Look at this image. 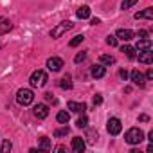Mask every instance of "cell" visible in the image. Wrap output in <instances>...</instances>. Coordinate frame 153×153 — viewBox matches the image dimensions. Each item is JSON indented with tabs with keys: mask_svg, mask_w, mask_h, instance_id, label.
<instances>
[{
	"mask_svg": "<svg viewBox=\"0 0 153 153\" xmlns=\"http://www.w3.org/2000/svg\"><path fill=\"white\" fill-rule=\"evenodd\" d=\"M87 139H88V142H96V140H97V131H96V130H88Z\"/></svg>",
	"mask_w": 153,
	"mask_h": 153,
	"instance_id": "cell-29",
	"label": "cell"
},
{
	"mask_svg": "<svg viewBox=\"0 0 153 153\" xmlns=\"http://www.w3.org/2000/svg\"><path fill=\"white\" fill-rule=\"evenodd\" d=\"M146 79H153V70H151V68L146 72Z\"/></svg>",
	"mask_w": 153,
	"mask_h": 153,
	"instance_id": "cell-35",
	"label": "cell"
},
{
	"mask_svg": "<svg viewBox=\"0 0 153 153\" xmlns=\"http://www.w3.org/2000/svg\"><path fill=\"white\" fill-rule=\"evenodd\" d=\"M33 114H34V117H38V119H45V117L49 115V106H47V105H36L34 110H33Z\"/></svg>",
	"mask_w": 153,
	"mask_h": 153,
	"instance_id": "cell-10",
	"label": "cell"
},
{
	"mask_svg": "<svg viewBox=\"0 0 153 153\" xmlns=\"http://www.w3.org/2000/svg\"><path fill=\"white\" fill-rule=\"evenodd\" d=\"M106 130H108L110 135H119L121 130H123V124H121V121L117 117H110L108 123H106Z\"/></svg>",
	"mask_w": 153,
	"mask_h": 153,
	"instance_id": "cell-5",
	"label": "cell"
},
{
	"mask_svg": "<svg viewBox=\"0 0 153 153\" xmlns=\"http://www.w3.org/2000/svg\"><path fill=\"white\" fill-rule=\"evenodd\" d=\"M45 99H47L49 103H56V99H54V96H52L51 92H49V94H45Z\"/></svg>",
	"mask_w": 153,
	"mask_h": 153,
	"instance_id": "cell-32",
	"label": "cell"
},
{
	"mask_svg": "<svg viewBox=\"0 0 153 153\" xmlns=\"http://www.w3.org/2000/svg\"><path fill=\"white\" fill-rule=\"evenodd\" d=\"M85 58H87V52H79V54H76L74 61H76V63H81V61H83Z\"/></svg>",
	"mask_w": 153,
	"mask_h": 153,
	"instance_id": "cell-30",
	"label": "cell"
},
{
	"mask_svg": "<svg viewBox=\"0 0 153 153\" xmlns=\"http://www.w3.org/2000/svg\"><path fill=\"white\" fill-rule=\"evenodd\" d=\"M47 81H49V76H47L45 70H34V72L31 74V79H29V83H31L33 88H40V87H43Z\"/></svg>",
	"mask_w": 153,
	"mask_h": 153,
	"instance_id": "cell-2",
	"label": "cell"
},
{
	"mask_svg": "<svg viewBox=\"0 0 153 153\" xmlns=\"http://www.w3.org/2000/svg\"><path fill=\"white\" fill-rule=\"evenodd\" d=\"M61 67H63V59H61V58L52 56V58H49V59H47V68H49L51 72H59V70H61Z\"/></svg>",
	"mask_w": 153,
	"mask_h": 153,
	"instance_id": "cell-6",
	"label": "cell"
},
{
	"mask_svg": "<svg viewBox=\"0 0 153 153\" xmlns=\"http://www.w3.org/2000/svg\"><path fill=\"white\" fill-rule=\"evenodd\" d=\"M137 2H139V0H123V4H121V9H124V11H126V9H130L131 6H135Z\"/></svg>",
	"mask_w": 153,
	"mask_h": 153,
	"instance_id": "cell-25",
	"label": "cell"
},
{
	"mask_svg": "<svg viewBox=\"0 0 153 153\" xmlns=\"http://www.w3.org/2000/svg\"><path fill=\"white\" fill-rule=\"evenodd\" d=\"M76 126H78V128H87V126H88V119H87V115H85V114H81V117L78 119Z\"/></svg>",
	"mask_w": 153,
	"mask_h": 153,
	"instance_id": "cell-23",
	"label": "cell"
},
{
	"mask_svg": "<svg viewBox=\"0 0 153 153\" xmlns=\"http://www.w3.org/2000/svg\"><path fill=\"white\" fill-rule=\"evenodd\" d=\"M124 140H126L128 144H131V146L140 144V142L144 140V131H142L140 128H130V130L124 133Z\"/></svg>",
	"mask_w": 153,
	"mask_h": 153,
	"instance_id": "cell-1",
	"label": "cell"
},
{
	"mask_svg": "<svg viewBox=\"0 0 153 153\" xmlns=\"http://www.w3.org/2000/svg\"><path fill=\"white\" fill-rule=\"evenodd\" d=\"M34 101V94L31 88H20L16 92V103L22 105V106H29L31 103Z\"/></svg>",
	"mask_w": 153,
	"mask_h": 153,
	"instance_id": "cell-3",
	"label": "cell"
},
{
	"mask_svg": "<svg viewBox=\"0 0 153 153\" xmlns=\"http://www.w3.org/2000/svg\"><path fill=\"white\" fill-rule=\"evenodd\" d=\"M67 133H68V126L65 124L63 128H59V130L54 131V137H63V135H67Z\"/></svg>",
	"mask_w": 153,
	"mask_h": 153,
	"instance_id": "cell-27",
	"label": "cell"
},
{
	"mask_svg": "<svg viewBox=\"0 0 153 153\" xmlns=\"http://www.w3.org/2000/svg\"><path fill=\"white\" fill-rule=\"evenodd\" d=\"M83 40H85V36H83V34H78L76 38H72V40H70V43H68V45H70V47H78Z\"/></svg>",
	"mask_w": 153,
	"mask_h": 153,
	"instance_id": "cell-24",
	"label": "cell"
},
{
	"mask_svg": "<svg viewBox=\"0 0 153 153\" xmlns=\"http://www.w3.org/2000/svg\"><path fill=\"white\" fill-rule=\"evenodd\" d=\"M38 149H43V151H49V149H52L51 139H49V137H42V140H40V144H38Z\"/></svg>",
	"mask_w": 153,
	"mask_h": 153,
	"instance_id": "cell-18",
	"label": "cell"
},
{
	"mask_svg": "<svg viewBox=\"0 0 153 153\" xmlns=\"http://www.w3.org/2000/svg\"><path fill=\"white\" fill-rule=\"evenodd\" d=\"M72 25H74V24H72V22H68V20H67V22L58 24V25L51 31V38H61L67 31H70V29H72Z\"/></svg>",
	"mask_w": 153,
	"mask_h": 153,
	"instance_id": "cell-4",
	"label": "cell"
},
{
	"mask_svg": "<svg viewBox=\"0 0 153 153\" xmlns=\"http://www.w3.org/2000/svg\"><path fill=\"white\" fill-rule=\"evenodd\" d=\"M59 87L63 88V90H70L72 88V81H70V76H65V78L59 81Z\"/></svg>",
	"mask_w": 153,
	"mask_h": 153,
	"instance_id": "cell-22",
	"label": "cell"
},
{
	"mask_svg": "<svg viewBox=\"0 0 153 153\" xmlns=\"http://www.w3.org/2000/svg\"><path fill=\"white\" fill-rule=\"evenodd\" d=\"M119 76H121V78H123V79L126 81V78H128V72H126V70L123 68V70H119Z\"/></svg>",
	"mask_w": 153,
	"mask_h": 153,
	"instance_id": "cell-34",
	"label": "cell"
},
{
	"mask_svg": "<svg viewBox=\"0 0 153 153\" xmlns=\"http://www.w3.org/2000/svg\"><path fill=\"white\" fill-rule=\"evenodd\" d=\"M11 148H13L11 140H4V142H2V148H0V151H2V153H7V151H11Z\"/></svg>",
	"mask_w": 153,
	"mask_h": 153,
	"instance_id": "cell-26",
	"label": "cell"
},
{
	"mask_svg": "<svg viewBox=\"0 0 153 153\" xmlns=\"http://www.w3.org/2000/svg\"><path fill=\"white\" fill-rule=\"evenodd\" d=\"M101 103H103V97H101L99 94H96V96H94V105L97 106V105H101Z\"/></svg>",
	"mask_w": 153,
	"mask_h": 153,
	"instance_id": "cell-31",
	"label": "cell"
},
{
	"mask_svg": "<svg viewBox=\"0 0 153 153\" xmlns=\"http://www.w3.org/2000/svg\"><path fill=\"white\" fill-rule=\"evenodd\" d=\"M67 108H68L70 112H74V114H85V110H87V105H85V103H76V101H68Z\"/></svg>",
	"mask_w": 153,
	"mask_h": 153,
	"instance_id": "cell-8",
	"label": "cell"
},
{
	"mask_svg": "<svg viewBox=\"0 0 153 153\" xmlns=\"http://www.w3.org/2000/svg\"><path fill=\"white\" fill-rule=\"evenodd\" d=\"M105 74H106V68L103 65H94L92 67V78L101 79V78H105Z\"/></svg>",
	"mask_w": 153,
	"mask_h": 153,
	"instance_id": "cell-14",
	"label": "cell"
},
{
	"mask_svg": "<svg viewBox=\"0 0 153 153\" xmlns=\"http://www.w3.org/2000/svg\"><path fill=\"white\" fill-rule=\"evenodd\" d=\"M11 29H13L11 20H7V18H4V16H0V36L6 34V33H9Z\"/></svg>",
	"mask_w": 153,
	"mask_h": 153,
	"instance_id": "cell-13",
	"label": "cell"
},
{
	"mask_svg": "<svg viewBox=\"0 0 153 153\" xmlns=\"http://www.w3.org/2000/svg\"><path fill=\"white\" fill-rule=\"evenodd\" d=\"M130 78H131V81H133V85H137V87H144L146 85V78H144V74L140 72V70H131V74H130Z\"/></svg>",
	"mask_w": 153,
	"mask_h": 153,
	"instance_id": "cell-7",
	"label": "cell"
},
{
	"mask_svg": "<svg viewBox=\"0 0 153 153\" xmlns=\"http://www.w3.org/2000/svg\"><path fill=\"white\" fill-rule=\"evenodd\" d=\"M137 36H139V40H140V38H148V31H139Z\"/></svg>",
	"mask_w": 153,
	"mask_h": 153,
	"instance_id": "cell-33",
	"label": "cell"
},
{
	"mask_svg": "<svg viewBox=\"0 0 153 153\" xmlns=\"http://www.w3.org/2000/svg\"><path fill=\"white\" fill-rule=\"evenodd\" d=\"M115 36H117V40L130 42V40L133 38V31H130V29H119V31L115 33Z\"/></svg>",
	"mask_w": 153,
	"mask_h": 153,
	"instance_id": "cell-12",
	"label": "cell"
},
{
	"mask_svg": "<svg viewBox=\"0 0 153 153\" xmlns=\"http://www.w3.org/2000/svg\"><path fill=\"white\" fill-rule=\"evenodd\" d=\"M99 63L101 65H114L115 63V58L110 56V54H103V56H99Z\"/></svg>",
	"mask_w": 153,
	"mask_h": 153,
	"instance_id": "cell-20",
	"label": "cell"
},
{
	"mask_svg": "<svg viewBox=\"0 0 153 153\" xmlns=\"http://www.w3.org/2000/svg\"><path fill=\"white\" fill-rule=\"evenodd\" d=\"M140 18L151 20V18H153V7H146V9L140 11V13H135V20H140Z\"/></svg>",
	"mask_w": 153,
	"mask_h": 153,
	"instance_id": "cell-15",
	"label": "cell"
},
{
	"mask_svg": "<svg viewBox=\"0 0 153 153\" xmlns=\"http://www.w3.org/2000/svg\"><path fill=\"white\" fill-rule=\"evenodd\" d=\"M121 51H123L130 59H135V56H137V54H135V49H133L131 45H123V49H121Z\"/></svg>",
	"mask_w": 153,
	"mask_h": 153,
	"instance_id": "cell-21",
	"label": "cell"
},
{
	"mask_svg": "<svg viewBox=\"0 0 153 153\" xmlns=\"http://www.w3.org/2000/svg\"><path fill=\"white\" fill-rule=\"evenodd\" d=\"M54 151H65V146H58V148H54Z\"/></svg>",
	"mask_w": 153,
	"mask_h": 153,
	"instance_id": "cell-37",
	"label": "cell"
},
{
	"mask_svg": "<svg viewBox=\"0 0 153 153\" xmlns=\"http://www.w3.org/2000/svg\"><path fill=\"white\" fill-rule=\"evenodd\" d=\"M106 43H108L110 47H115V45H117V36H114V34H108V36H106Z\"/></svg>",
	"mask_w": 153,
	"mask_h": 153,
	"instance_id": "cell-28",
	"label": "cell"
},
{
	"mask_svg": "<svg viewBox=\"0 0 153 153\" xmlns=\"http://www.w3.org/2000/svg\"><path fill=\"white\" fill-rule=\"evenodd\" d=\"M68 119H70V115H68V112H65V110L58 112V115H56V121H58L59 124H67Z\"/></svg>",
	"mask_w": 153,
	"mask_h": 153,
	"instance_id": "cell-19",
	"label": "cell"
},
{
	"mask_svg": "<svg viewBox=\"0 0 153 153\" xmlns=\"http://www.w3.org/2000/svg\"><path fill=\"white\" fill-rule=\"evenodd\" d=\"M76 16H78V18H81V20H85V18H90V7H88V6H81L78 11H76Z\"/></svg>",
	"mask_w": 153,
	"mask_h": 153,
	"instance_id": "cell-17",
	"label": "cell"
},
{
	"mask_svg": "<svg viewBox=\"0 0 153 153\" xmlns=\"http://www.w3.org/2000/svg\"><path fill=\"white\" fill-rule=\"evenodd\" d=\"M139 119H140V121H142V123H146V121H148V119H149V117H148V115H144V114H142V115H140V117H139Z\"/></svg>",
	"mask_w": 153,
	"mask_h": 153,
	"instance_id": "cell-36",
	"label": "cell"
},
{
	"mask_svg": "<svg viewBox=\"0 0 153 153\" xmlns=\"http://www.w3.org/2000/svg\"><path fill=\"white\" fill-rule=\"evenodd\" d=\"M135 49L137 51H148V49H151V40L149 38H140L137 42V47Z\"/></svg>",
	"mask_w": 153,
	"mask_h": 153,
	"instance_id": "cell-16",
	"label": "cell"
},
{
	"mask_svg": "<svg viewBox=\"0 0 153 153\" xmlns=\"http://www.w3.org/2000/svg\"><path fill=\"white\" fill-rule=\"evenodd\" d=\"M135 58H139L140 63L149 65V63L153 61V51H151V49H148V51H139V56H135Z\"/></svg>",
	"mask_w": 153,
	"mask_h": 153,
	"instance_id": "cell-9",
	"label": "cell"
},
{
	"mask_svg": "<svg viewBox=\"0 0 153 153\" xmlns=\"http://www.w3.org/2000/svg\"><path fill=\"white\" fill-rule=\"evenodd\" d=\"M85 148H87V144H85V140H83L81 137H74V139H72V149H74L76 153H83Z\"/></svg>",
	"mask_w": 153,
	"mask_h": 153,
	"instance_id": "cell-11",
	"label": "cell"
}]
</instances>
